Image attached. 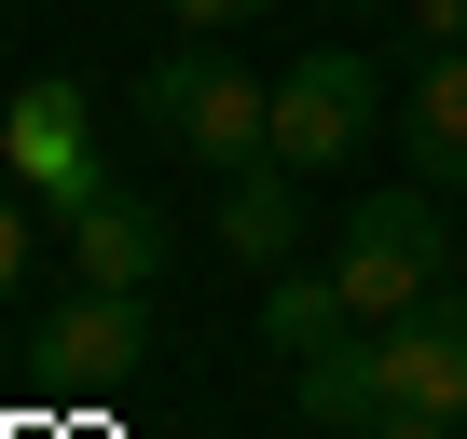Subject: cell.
Wrapping results in <instances>:
<instances>
[{"mask_svg": "<svg viewBox=\"0 0 467 439\" xmlns=\"http://www.w3.org/2000/svg\"><path fill=\"white\" fill-rule=\"evenodd\" d=\"M151 138L179 151V165H275V83H248V69H234L220 42H165L151 56Z\"/></svg>", "mask_w": 467, "mask_h": 439, "instance_id": "obj_1", "label": "cell"}, {"mask_svg": "<svg viewBox=\"0 0 467 439\" xmlns=\"http://www.w3.org/2000/svg\"><path fill=\"white\" fill-rule=\"evenodd\" d=\"M330 275H344V302H358L371 330H385V316H412L426 289H453V220H440V179H412V192H371V206L344 220Z\"/></svg>", "mask_w": 467, "mask_h": 439, "instance_id": "obj_2", "label": "cell"}, {"mask_svg": "<svg viewBox=\"0 0 467 439\" xmlns=\"http://www.w3.org/2000/svg\"><path fill=\"white\" fill-rule=\"evenodd\" d=\"M371 124H385V69L371 56H289V83H275V165L289 179H330Z\"/></svg>", "mask_w": 467, "mask_h": 439, "instance_id": "obj_3", "label": "cell"}, {"mask_svg": "<svg viewBox=\"0 0 467 439\" xmlns=\"http://www.w3.org/2000/svg\"><path fill=\"white\" fill-rule=\"evenodd\" d=\"M371 384H385V412L467 425V289H426L412 316H385L371 330Z\"/></svg>", "mask_w": 467, "mask_h": 439, "instance_id": "obj_4", "label": "cell"}, {"mask_svg": "<svg viewBox=\"0 0 467 439\" xmlns=\"http://www.w3.org/2000/svg\"><path fill=\"white\" fill-rule=\"evenodd\" d=\"M42 371L56 384H151V289H83L42 316Z\"/></svg>", "mask_w": 467, "mask_h": 439, "instance_id": "obj_5", "label": "cell"}, {"mask_svg": "<svg viewBox=\"0 0 467 439\" xmlns=\"http://www.w3.org/2000/svg\"><path fill=\"white\" fill-rule=\"evenodd\" d=\"M165 248H179V234H165L138 192H110V179L69 206V275H83V289H151V275H165Z\"/></svg>", "mask_w": 467, "mask_h": 439, "instance_id": "obj_6", "label": "cell"}, {"mask_svg": "<svg viewBox=\"0 0 467 439\" xmlns=\"http://www.w3.org/2000/svg\"><path fill=\"white\" fill-rule=\"evenodd\" d=\"M15 179H28V192H56V206H83V192H97L83 83H28V97H15Z\"/></svg>", "mask_w": 467, "mask_h": 439, "instance_id": "obj_7", "label": "cell"}, {"mask_svg": "<svg viewBox=\"0 0 467 439\" xmlns=\"http://www.w3.org/2000/svg\"><path fill=\"white\" fill-rule=\"evenodd\" d=\"M206 234H220V261H248V275H289V248H303V179H289V165H234Z\"/></svg>", "mask_w": 467, "mask_h": 439, "instance_id": "obj_8", "label": "cell"}, {"mask_svg": "<svg viewBox=\"0 0 467 439\" xmlns=\"http://www.w3.org/2000/svg\"><path fill=\"white\" fill-rule=\"evenodd\" d=\"M399 151H412V179L467 192V56H412V83H399Z\"/></svg>", "mask_w": 467, "mask_h": 439, "instance_id": "obj_9", "label": "cell"}, {"mask_svg": "<svg viewBox=\"0 0 467 439\" xmlns=\"http://www.w3.org/2000/svg\"><path fill=\"white\" fill-rule=\"evenodd\" d=\"M344 330H371V316L344 302V275H330V261H317V275L289 261V275L262 289V343H275V357H317V343H344Z\"/></svg>", "mask_w": 467, "mask_h": 439, "instance_id": "obj_10", "label": "cell"}, {"mask_svg": "<svg viewBox=\"0 0 467 439\" xmlns=\"http://www.w3.org/2000/svg\"><path fill=\"white\" fill-rule=\"evenodd\" d=\"M399 28H412V56H467V0H399Z\"/></svg>", "mask_w": 467, "mask_h": 439, "instance_id": "obj_11", "label": "cell"}, {"mask_svg": "<svg viewBox=\"0 0 467 439\" xmlns=\"http://www.w3.org/2000/svg\"><path fill=\"white\" fill-rule=\"evenodd\" d=\"M165 15H179L192 42H220V28H248V15H275V0H165Z\"/></svg>", "mask_w": 467, "mask_h": 439, "instance_id": "obj_12", "label": "cell"}, {"mask_svg": "<svg viewBox=\"0 0 467 439\" xmlns=\"http://www.w3.org/2000/svg\"><path fill=\"white\" fill-rule=\"evenodd\" d=\"M28 248H42V234H28V206H15V179H0V289L28 275Z\"/></svg>", "mask_w": 467, "mask_h": 439, "instance_id": "obj_13", "label": "cell"}, {"mask_svg": "<svg viewBox=\"0 0 467 439\" xmlns=\"http://www.w3.org/2000/svg\"><path fill=\"white\" fill-rule=\"evenodd\" d=\"M358 439H467V425H440V412H371Z\"/></svg>", "mask_w": 467, "mask_h": 439, "instance_id": "obj_14", "label": "cell"}]
</instances>
